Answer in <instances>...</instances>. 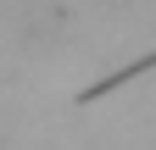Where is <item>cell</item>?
Returning a JSON list of instances; mask_svg holds the SVG:
<instances>
[{
    "label": "cell",
    "mask_w": 156,
    "mask_h": 150,
    "mask_svg": "<svg viewBox=\"0 0 156 150\" xmlns=\"http://www.w3.org/2000/svg\"><path fill=\"white\" fill-rule=\"evenodd\" d=\"M6 17L23 39H50V33L67 28L73 0H6Z\"/></svg>",
    "instance_id": "1"
}]
</instances>
